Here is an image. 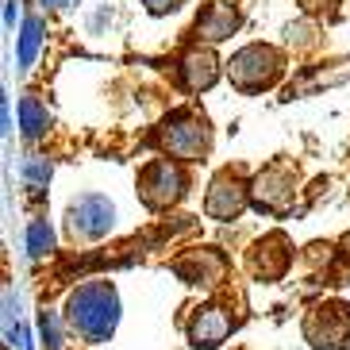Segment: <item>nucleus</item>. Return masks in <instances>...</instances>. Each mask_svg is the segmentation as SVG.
<instances>
[{
	"instance_id": "1",
	"label": "nucleus",
	"mask_w": 350,
	"mask_h": 350,
	"mask_svg": "<svg viewBox=\"0 0 350 350\" xmlns=\"http://www.w3.org/2000/svg\"><path fill=\"white\" fill-rule=\"evenodd\" d=\"M70 323L81 331L85 339H104L116 327V293L108 281L81 285L70 297Z\"/></svg>"
},
{
	"instance_id": "2",
	"label": "nucleus",
	"mask_w": 350,
	"mask_h": 350,
	"mask_svg": "<svg viewBox=\"0 0 350 350\" xmlns=\"http://www.w3.org/2000/svg\"><path fill=\"white\" fill-rule=\"evenodd\" d=\"M158 143H162V150H165L170 158L196 162V158L208 154L212 135H208L204 116H196L193 108H177V112H170V120L162 124V131H158Z\"/></svg>"
},
{
	"instance_id": "3",
	"label": "nucleus",
	"mask_w": 350,
	"mask_h": 350,
	"mask_svg": "<svg viewBox=\"0 0 350 350\" xmlns=\"http://www.w3.org/2000/svg\"><path fill=\"white\" fill-rule=\"evenodd\" d=\"M227 77L235 89L243 93H258V89H269V85L281 77V54L273 46H262V42H250L227 62Z\"/></svg>"
},
{
	"instance_id": "4",
	"label": "nucleus",
	"mask_w": 350,
	"mask_h": 350,
	"mask_svg": "<svg viewBox=\"0 0 350 350\" xmlns=\"http://www.w3.org/2000/svg\"><path fill=\"white\" fill-rule=\"evenodd\" d=\"M304 335L316 350H342L350 342V308L342 300H327L312 308L304 319Z\"/></svg>"
},
{
	"instance_id": "5",
	"label": "nucleus",
	"mask_w": 350,
	"mask_h": 350,
	"mask_svg": "<svg viewBox=\"0 0 350 350\" xmlns=\"http://www.w3.org/2000/svg\"><path fill=\"white\" fill-rule=\"evenodd\" d=\"M185 174L177 170L170 158H154L139 170V196H143L150 208H170L185 196Z\"/></svg>"
},
{
	"instance_id": "6",
	"label": "nucleus",
	"mask_w": 350,
	"mask_h": 350,
	"mask_svg": "<svg viewBox=\"0 0 350 350\" xmlns=\"http://www.w3.org/2000/svg\"><path fill=\"white\" fill-rule=\"evenodd\" d=\"M297 177H293V170L288 165H269V170H262V174L254 177V185H250V193H254V204L266 208V212H281V208L293 204V193H297Z\"/></svg>"
},
{
	"instance_id": "7",
	"label": "nucleus",
	"mask_w": 350,
	"mask_h": 350,
	"mask_svg": "<svg viewBox=\"0 0 350 350\" xmlns=\"http://www.w3.org/2000/svg\"><path fill=\"white\" fill-rule=\"evenodd\" d=\"M243 208H247V185L239 181V174L224 170V174L212 181L208 196H204V212L212 219H235Z\"/></svg>"
},
{
	"instance_id": "8",
	"label": "nucleus",
	"mask_w": 350,
	"mask_h": 350,
	"mask_svg": "<svg viewBox=\"0 0 350 350\" xmlns=\"http://www.w3.org/2000/svg\"><path fill=\"white\" fill-rule=\"evenodd\" d=\"M112 227V204L104 196H81L70 204V231L77 239H100Z\"/></svg>"
},
{
	"instance_id": "9",
	"label": "nucleus",
	"mask_w": 350,
	"mask_h": 350,
	"mask_svg": "<svg viewBox=\"0 0 350 350\" xmlns=\"http://www.w3.org/2000/svg\"><path fill=\"white\" fill-rule=\"evenodd\" d=\"M288 258H293V254H288V239L281 235V231H273V235H266L254 247V254H250V269H254V278L273 281V278L285 273Z\"/></svg>"
},
{
	"instance_id": "10",
	"label": "nucleus",
	"mask_w": 350,
	"mask_h": 350,
	"mask_svg": "<svg viewBox=\"0 0 350 350\" xmlns=\"http://www.w3.org/2000/svg\"><path fill=\"white\" fill-rule=\"evenodd\" d=\"M227 335H231V316H227V308H219V304H204V308L193 316V323H189V339H193L196 347H219Z\"/></svg>"
},
{
	"instance_id": "11",
	"label": "nucleus",
	"mask_w": 350,
	"mask_h": 350,
	"mask_svg": "<svg viewBox=\"0 0 350 350\" xmlns=\"http://www.w3.org/2000/svg\"><path fill=\"white\" fill-rule=\"evenodd\" d=\"M216 54L212 51H200V46H193V51L181 58V81H185V89H193V93H200V89H208V85L216 81Z\"/></svg>"
},
{
	"instance_id": "12",
	"label": "nucleus",
	"mask_w": 350,
	"mask_h": 350,
	"mask_svg": "<svg viewBox=\"0 0 350 350\" xmlns=\"http://www.w3.org/2000/svg\"><path fill=\"white\" fill-rule=\"evenodd\" d=\"M239 27V12L231 8V4H208L204 12H200V20H196V35L200 39H227V35Z\"/></svg>"
},
{
	"instance_id": "13",
	"label": "nucleus",
	"mask_w": 350,
	"mask_h": 350,
	"mask_svg": "<svg viewBox=\"0 0 350 350\" xmlns=\"http://www.w3.org/2000/svg\"><path fill=\"white\" fill-rule=\"evenodd\" d=\"M20 116H23V135H27V139H39V135L46 131V120H51V116H46V108H42L35 96H23Z\"/></svg>"
},
{
	"instance_id": "14",
	"label": "nucleus",
	"mask_w": 350,
	"mask_h": 350,
	"mask_svg": "<svg viewBox=\"0 0 350 350\" xmlns=\"http://www.w3.org/2000/svg\"><path fill=\"white\" fill-rule=\"evenodd\" d=\"M39 42H42V20H39V16H31V20L23 23V35H20V66H31Z\"/></svg>"
},
{
	"instance_id": "15",
	"label": "nucleus",
	"mask_w": 350,
	"mask_h": 350,
	"mask_svg": "<svg viewBox=\"0 0 350 350\" xmlns=\"http://www.w3.org/2000/svg\"><path fill=\"white\" fill-rule=\"evenodd\" d=\"M51 243H54V239H51V227L42 224V219H35V224L27 227V250H31L35 258H42L46 250H51Z\"/></svg>"
},
{
	"instance_id": "16",
	"label": "nucleus",
	"mask_w": 350,
	"mask_h": 350,
	"mask_svg": "<svg viewBox=\"0 0 350 350\" xmlns=\"http://www.w3.org/2000/svg\"><path fill=\"white\" fill-rule=\"evenodd\" d=\"M46 177H51V162L46 158H27L23 162V181H27V189L46 185Z\"/></svg>"
},
{
	"instance_id": "17",
	"label": "nucleus",
	"mask_w": 350,
	"mask_h": 350,
	"mask_svg": "<svg viewBox=\"0 0 350 350\" xmlns=\"http://www.w3.org/2000/svg\"><path fill=\"white\" fill-rule=\"evenodd\" d=\"M143 4L154 12V16H162V12H174L177 4H185V0H143Z\"/></svg>"
},
{
	"instance_id": "18",
	"label": "nucleus",
	"mask_w": 350,
	"mask_h": 350,
	"mask_svg": "<svg viewBox=\"0 0 350 350\" xmlns=\"http://www.w3.org/2000/svg\"><path fill=\"white\" fill-rule=\"evenodd\" d=\"M42 4H70V0H42Z\"/></svg>"
}]
</instances>
